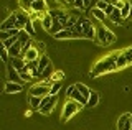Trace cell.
<instances>
[{
    "label": "cell",
    "mask_w": 132,
    "mask_h": 130,
    "mask_svg": "<svg viewBox=\"0 0 132 130\" xmlns=\"http://www.w3.org/2000/svg\"><path fill=\"white\" fill-rule=\"evenodd\" d=\"M117 71V66H116V54H109L106 58H101L94 64L93 71L89 72L91 78H96V76H104V74H109V72H114Z\"/></svg>",
    "instance_id": "obj_1"
},
{
    "label": "cell",
    "mask_w": 132,
    "mask_h": 130,
    "mask_svg": "<svg viewBox=\"0 0 132 130\" xmlns=\"http://www.w3.org/2000/svg\"><path fill=\"white\" fill-rule=\"evenodd\" d=\"M51 86H53V81L51 79H45L43 82H36L33 84L28 91V96H35V97H46L50 96V91H51Z\"/></svg>",
    "instance_id": "obj_2"
},
{
    "label": "cell",
    "mask_w": 132,
    "mask_h": 130,
    "mask_svg": "<svg viewBox=\"0 0 132 130\" xmlns=\"http://www.w3.org/2000/svg\"><path fill=\"white\" fill-rule=\"evenodd\" d=\"M94 43L101 44V46H111L112 43H116V35L109 30V28L99 26L97 28V36H96V41Z\"/></svg>",
    "instance_id": "obj_3"
},
{
    "label": "cell",
    "mask_w": 132,
    "mask_h": 130,
    "mask_svg": "<svg viewBox=\"0 0 132 130\" xmlns=\"http://www.w3.org/2000/svg\"><path fill=\"white\" fill-rule=\"evenodd\" d=\"M84 107L82 104L76 102V100H71V99H66V102L63 105V112H61V117H63V120H69L71 117H74L78 112L81 110V109Z\"/></svg>",
    "instance_id": "obj_4"
},
{
    "label": "cell",
    "mask_w": 132,
    "mask_h": 130,
    "mask_svg": "<svg viewBox=\"0 0 132 130\" xmlns=\"http://www.w3.org/2000/svg\"><path fill=\"white\" fill-rule=\"evenodd\" d=\"M55 105H56V96H46L41 99V105L38 112L43 114V115H50L55 109Z\"/></svg>",
    "instance_id": "obj_5"
},
{
    "label": "cell",
    "mask_w": 132,
    "mask_h": 130,
    "mask_svg": "<svg viewBox=\"0 0 132 130\" xmlns=\"http://www.w3.org/2000/svg\"><path fill=\"white\" fill-rule=\"evenodd\" d=\"M66 99H71V100H76V102H79V104H82L86 107V104H88V99H86L84 96L81 94L79 91L76 89V86H69L68 89H66Z\"/></svg>",
    "instance_id": "obj_6"
},
{
    "label": "cell",
    "mask_w": 132,
    "mask_h": 130,
    "mask_svg": "<svg viewBox=\"0 0 132 130\" xmlns=\"http://www.w3.org/2000/svg\"><path fill=\"white\" fill-rule=\"evenodd\" d=\"M48 7H50L48 2H45V0H35V2H31V12L33 13H38L40 18H43L50 12Z\"/></svg>",
    "instance_id": "obj_7"
},
{
    "label": "cell",
    "mask_w": 132,
    "mask_h": 130,
    "mask_svg": "<svg viewBox=\"0 0 132 130\" xmlns=\"http://www.w3.org/2000/svg\"><path fill=\"white\" fill-rule=\"evenodd\" d=\"M18 26V22H16V15L15 13H10L8 17L2 22L0 25V31H8V30H13V28Z\"/></svg>",
    "instance_id": "obj_8"
},
{
    "label": "cell",
    "mask_w": 132,
    "mask_h": 130,
    "mask_svg": "<svg viewBox=\"0 0 132 130\" xmlns=\"http://www.w3.org/2000/svg\"><path fill=\"white\" fill-rule=\"evenodd\" d=\"M130 117H132V114H122L117 119V130H132Z\"/></svg>",
    "instance_id": "obj_9"
},
{
    "label": "cell",
    "mask_w": 132,
    "mask_h": 130,
    "mask_svg": "<svg viewBox=\"0 0 132 130\" xmlns=\"http://www.w3.org/2000/svg\"><path fill=\"white\" fill-rule=\"evenodd\" d=\"M7 81L8 82H18V84H23L22 78H20V72L13 69L10 64H7Z\"/></svg>",
    "instance_id": "obj_10"
},
{
    "label": "cell",
    "mask_w": 132,
    "mask_h": 130,
    "mask_svg": "<svg viewBox=\"0 0 132 130\" xmlns=\"http://www.w3.org/2000/svg\"><path fill=\"white\" fill-rule=\"evenodd\" d=\"M40 56H41V53L33 46V48H30V50L23 54V59L27 61V63H36V61L40 59Z\"/></svg>",
    "instance_id": "obj_11"
},
{
    "label": "cell",
    "mask_w": 132,
    "mask_h": 130,
    "mask_svg": "<svg viewBox=\"0 0 132 130\" xmlns=\"http://www.w3.org/2000/svg\"><path fill=\"white\" fill-rule=\"evenodd\" d=\"M3 91L7 92V94H18V92L23 91V84H18V82H5V87H3Z\"/></svg>",
    "instance_id": "obj_12"
},
{
    "label": "cell",
    "mask_w": 132,
    "mask_h": 130,
    "mask_svg": "<svg viewBox=\"0 0 132 130\" xmlns=\"http://www.w3.org/2000/svg\"><path fill=\"white\" fill-rule=\"evenodd\" d=\"M15 15H16V22H18V26H16L18 30H23L25 25H27L28 22H31V20H30V15L25 13V12H22V10H20V12H15Z\"/></svg>",
    "instance_id": "obj_13"
},
{
    "label": "cell",
    "mask_w": 132,
    "mask_h": 130,
    "mask_svg": "<svg viewBox=\"0 0 132 130\" xmlns=\"http://www.w3.org/2000/svg\"><path fill=\"white\" fill-rule=\"evenodd\" d=\"M8 64H10V66L13 68V69H16L18 72H22L25 68H27V61H25L23 58H10Z\"/></svg>",
    "instance_id": "obj_14"
},
{
    "label": "cell",
    "mask_w": 132,
    "mask_h": 130,
    "mask_svg": "<svg viewBox=\"0 0 132 130\" xmlns=\"http://www.w3.org/2000/svg\"><path fill=\"white\" fill-rule=\"evenodd\" d=\"M50 66H51V61H50V58H48L46 54H41L40 59H38V72H40V76H43V72L46 71Z\"/></svg>",
    "instance_id": "obj_15"
},
{
    "label": "cell",
    "mask_w": 132,
    "mask_h": 130,
    "mask_svg": "<svg viewBox=\"0 0 132 130\" xmlns=\"http://www.w3.org/2000/svg\"><path fill=\"white\" fill-rule=\"evenodd\" d=\"M114 54H116V66H117V69H124V68L129 66V63H127L126 56L122 54V51L121 53H114Z\"/></svg>",
    "instance_id": "obj_16"
},
{
    "label": "cell",
    "mask_w": 132,
    "mask_h": 130,
    "mask_svg": "<svg viewBox=\"0 0 132 130\" xmlns=\"http://www.w3.org/2000/svg\"><path fill=\"white\" fill-rule=\"evenodd\" d=\"M91 15H93V18L96 20V22H101V23H104V22H106V18H107V17H106V13H104L102 10H99L97 7H94V8L91 10Z\"/></svg>",
    "instance_id": "obj_17"
},
{
    "label": "cell",
    "mask_w": 132,
    "mask_h": 130,
    "mask_svg": "<svg viewBox=\"0 0 132 130\" xmlns=\"http://www.w3.org/2000/svg\"><path fill=\"white\" fill-rule=\"evenodd\" d=\"M28 102H30V107H31V110H40V105H41V97L28 96Z\"/></svg>",
    "instance_id": "obj_18"
},
{
    "label": "cell",
    "mask_w": 132,
    "mask_h": 130,
    "mask_svg": "<svg viewBox=\"0 0 132 130\" xmlns=\"http://www.w3.org/2000/svg\"><path fill=\"white\" fill-rule=\"evenodd\" d=\"M41 25H43V30L50 33V30H51V26H53V18L50 17V13H46L43 18H41Z\"/></svg>",
    "instance_id": "obj_19"
},
{
    "label": "cell",
    "mask_w": 132,
    "mask_h": 130,
    "mask_svg": "<svg viewBox=\"0 0 132 130\" xmlns=\"http://www.w3.org/2000/svg\"><path fill=\"white\" fill-rule=\"evenodd\" d=\"M99 104V94L96 91H91V96L88 99V104H86V107H96Z\"/></svg>",
    "instance_id": "obj_20"
},
{
    "label": "cell",
    "mask_w": 132,
    "mask_h": 130,
    "mask_svg": "<svg viewBox=\"0 0 132 130\" xmlns=\"http://www.w3.org/2000/svg\"><path fill=\"white\" fill-rule=\"evenodd\" d=\"M109 20H111L112 23H116V25H122L124 18H122V15H121V10H117V8H116V10L112 12V15L109 17Z\"/></svg>",
    "instance_id": "obj_21"
},
{
    "label": "cell",
    "mask_w": 132,
    "mask_h": 130,
    "mask_svg": "<svg viewBox=\"0 0 132 130\" xmlns=\"http://www.w3.org/2000/svg\"><path fill=\"white\" fill-rule=\"evenodd\" d=\"M74 86H76V89H78V91H79L81 94L86 97V99H89V96H91V89L86 86V84H82V82H76Z\"/></svg>",
    "instance_id": "obj_22"
},
{
    "label": "cell",
    "mask_w": 132,
    "mask_h": 130,
    "mask_svg": "<svg viewBox=\"0 0 132 130\" xmlns=\"http://www.w3.org/2000/svg\"><path fill=\"white\" fill-rule=\"evenodd\" d=\"M18 41H20V43H22L23 46H25V44H28L30 41H33V40H31V36L28 35V33H27L25 30H20V35H18Z\"/></svg>",
    "instance_id": "obj_23"
},
{
    "label": "cell",
    "mask_w": 132,
    "mask_h": 130,
    "mask_svg": "<svg viewBox=\"0 0 132 130\" xmlns=\"http://www.w3.org/2000/svg\"><path fill=\"white\" fill-rule=\"evenodd\" d=\"M130 13H132V3H130V2H126L124 8L121 10V15H122V18L126 20V18H129V17H130Z\"/></svg>",
    "instance_id": "obj_24"
},
{
    "label": "cell",
    "mask_w": 132,
    "mask_h": 130,
    "mask_svg": "<svg viewBox=\"0 0 132 130\" xmlns=\"http://www.w3.org/2000/svg\"><path fill=\"white\" fill-rule=\"evenodd\" d=\"M61 87H63V84H61V82H53L51 91H50V96H58V92L61 91Z\"/></svg>",
    "instance_id": "obj_25"
},
{
    "label": "cell",
    "mask_w": 132,
    "mask_h": 130,
    "mask_svg": "<svg viewBox=\"0 0 132 130\" xmlns=\"http://www.w3.org/2000/svg\"><path fill=\"white\" fill-rule=\"evenodd\" d=\"M64 78V72L63 71H55L53 72V76H51V81L53 82H61V79Z\"/></svg>",
    "instance_id": "obj_26"
},
{
    "label": "cell",
    "mask_w": 132,
    "mask_h": 130,
    "mask_svg": "<svg viewBox=\"0 0 132 130\" xmlns=\"http://www.w3.org/2000/svg\"><path fill=\"white\" fill-rule=\"evenodd\" d=\"M122 54L126 56L127 63H129V66H130V64H132V46H129V48H126V50H122Z\"/></svg>",
    "instance_id": "obj_27"
},
{
    "label": "cell",
    "mask_w": 132,
    "mask_h": 130,
    "mask_svg": "<svg viewBox=\"0 0 132 130\" xmlns=\"http://www.w3.org/2000/svg\"><path fill=\"white\" fill-rule=\"evenodd\" d=\"M20 78H22V81L25 82V81H31V79H33V76H31V72L28 71L27 68H25V69L20 72Z\"/></svg>",
    "instance_id": "obj_28"
},
{
    "label": "cell",
    "mask_w": 132,
    "mask_h": 130,
    "mask_svg": "<svg viewBox=\"0 0 132 130\" xmlns=\"http://www.w3.org/2000/svg\"><path fill=\"white\" fill-rule=\"evenodd\" d=\"M23 30L27 31V33L30 35L31 38H33V36H35V33H36V31H35V26H33V23H31V22H28L27 25H25V28H23Z\"/></svg>",
    "instance_id": "obj_29"
},
{
    "label": "cell",
    "mask_w": 132,
    "mask_h": 130,
    "mask_svg": "<svg viewBox=\"0 0 132 130\" xmlns=\"http://www.w3.org/2000/svg\"><path fill=\"white\" fill-rule=\"evenodd\" d=\"M33 46L36 48V50H38L41 54H45V50H46V44H45L43 41H35V44H33Z\"/></svg>",
    "instance_id": "obj_30"
},
{
    "label": "cell",
    "mask_w": 132,
    "mask_h": 130,
    "mask_svg": "<svg viewBox=\"0 0 132 130\" xmlns=\"http://www.w3.org/2000/svg\"><path fill=\"white\" fill-rule=\"evenodd\" d=\"M71 7H74V8H79V10H84V2H82V0H76V2H71Z\"/></svg>",
    "instance_id": "obj_31"
},
{
    "label": "cell",
    "mask_w": 132,
    "mask_h": 130,
    "mask_svg": "<svg viewBox=\"0 0 132 130\" xmlns=\"http://www.w3.org/2000/svg\"><path fill=\"white\" fill-rule=\"evenodd\" d=\"M116 10V7H114V3L112 2H109V7H107V8H106V12H104V13H106V17L107 18H109L111 17V15H112V12Z\"/></svg>",
    "instance_id": "obj_32"
},
{
    "label": "cell",
    "mask_w": 132,
    "mask_h": 130,
    "mask_svg": "<svg viewBox=\"0 0 132 130\" xmlns=\"http://www.w3.org/2000/svg\"><path fill=\"white\" fill-rule=\"evenodd\" d=\"M96 7H97L99 10L106 12V8H107V7H109V2H102V0H101V2H96Z\"/></svg>",
    "instance_id": "obj_33"
},
{
    "label": "cell",
    "mask_w": 132,
    "mask_h": 130,
    "mask_svg": "<svg viewBox=\"0 0 132 130\" xmlns=\"http://www.w3.org/2000/svg\"><path fill=\"white\" fill-rule=\"evenodd\" d=\"M112 3H114V7H116L117 10H122L124 5H126V2H124V0H117V2H112Z\"/></svg>",
    "instance_id": "obj_34"
},
{
    "label": "cell",
    "mask_w": 132,
    "mask_h": 130,
    "mask_svg": "<svg viewBox=\"0 0 132 130\" xmlns=\"http://www.w3.org/2000/svg\"><path fill=\"white\" fill-rule=\"evenodd\" d=\"M130 125H132V117H130Z\"/></svg>",
    "instance_id": "obj_35"
}]
</instances>
